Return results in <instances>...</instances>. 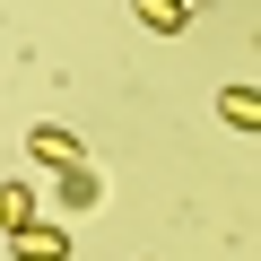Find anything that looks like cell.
I'll list each match as a JSON object with an SVG mask.
<instances>
[{
	"label": "cell",
	"mask_w": 261,
	"mask_h": 261,
	"mask_svg": "<svg viewBox=\"0 0 261 261\" xmlns=\"http://www.w3.org/2000/svg\"><path fill=\"white\" fill-rule=\"evenodd\" d=\"M218 122H226V130H261V96H252V87H226V96H218Z\"/></svg>",
	"instance_id": "5"
},
{
	"label": "cell",
	"mask_w": 261,
	"mask_h": 261,
	"mask_svg": "<svg viewBox=\"0 0 261 261\" xmlns=\"http://www.w3.org/2000/svg\"><path fill=\"white\" fill-rule=\"evenodd\" d=\"M27 157H35V166H70V157H87V148H79V130L35 122V130H27Z\"/></svg>",
	"instance_id": "3"
},
{
	"label": "cell",
	"mask_w": 261,
	"mask_h": 261,
	"mask_svg": "<svg viewBox=\"0 0 261 261\" xmlns=\"http://www.w3.org/2000/svg\"><path fill=\"white\" fill-rule=\"evenodd\" d=\"M130 18H140L148 35H183V27L200 18V0H130Z\"/></svg>",
	"instance_id": "2"
},
{
	"label": "cell",
	"mask_w": 261,
	"mask_h": 261,
	"mask_svg": "<svg viewBox=\"0 0 261 261\" xmlns=\"http://www.w3.org/2000/svg\"><path fill=\"white\" fill-rule=\"evenodd\" d=\"M53 192H61V209H96L105 200V174L87 157H70V166H53Z\"/></svg>",
	"instance_id": "1"
},
{
	"label": "cell",
	"mask_w": 261,
	"mask_h": 261,
	"mask_svg": "<svg viewBox=\"0 0 261 261\" xmlns=\"http://www.w3.org/2000/svg\"><path fill=\"white\" fill-rule=\"evenodd\" d=\"M0 226H9V235L35 226V192H27V183H0Z\"/></svg>",
	"instance_id": "6"
},
{
	"label": "cell",
	"mask_w": 261,
	"mask_h": 261,
	"mask_svg": "<svg viewBox=\"0 0 261 261\" xmlns=\"http://www.w3.org/2000/svg\"><path fill=\"white\" fill-rule=\"evenodd\" d=\"M9 252H18V261H70V226H18Z\"/></svg>",
	"instance_id": "4"
}]
</instances>
